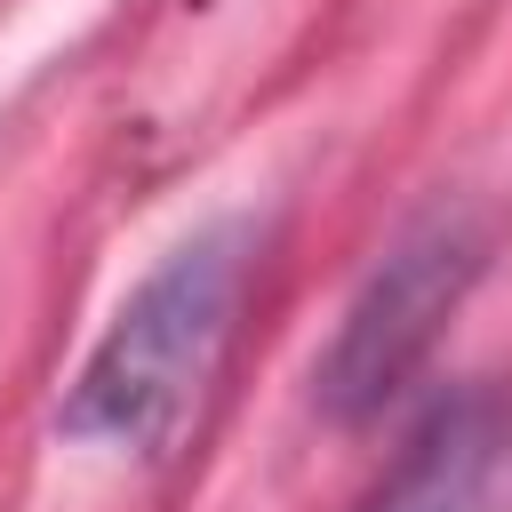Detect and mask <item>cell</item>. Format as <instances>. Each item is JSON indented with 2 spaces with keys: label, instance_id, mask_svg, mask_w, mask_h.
I'll return each instance as SVG.
<instances>
[{
  "label": "cell",
  "instance_id": "6da1fadb",
  "mask_svg": "<svg viewBox=\"0 0 512 512\" xmlns=\"http://www.w3.org/2000/svg\"><path fill=\"white\" fill-rule=\"evenodd\" d=\"M240 280H248V224H208L176 256H160V272H144V288L112 312V328L80 360L56 424L72 440H120L144 456L176 448L224 360Z\"/></svg>",
  "mask_w": 512,
  "mask_h": 512
},
{
  "label": "cell",
  "instance_id": "7a4b0ae2",
  "mask_svg": "<svg viewBox=\"0 0 512 512\" xmlns=\"http://www.w3.org/2000/svg\"><path fill=\"white\" fill-rule=\"evenodd\" d=\"M472 272H480V240H472L464 216L416 224V232L384 256V272L360 288V304L344 312V328H336V344H328V360H320V400H328V416H344V424L376 416V408L416 376V360L432 352V336H440V320L456 312V296H464Z\"/></svg>",
  "mask_w": 512,
  "mask_h": 512
},
{
  "label": "cell",
  "instance_id": "3957f363",
  "mask_svg": "<svg viewBox=\"0 0 512 512\" xmlns=\"http://www.w3.org/2000/svg\"><path fill=\"white\" fill-rule=\"evenodd\" d=\"M496 464H504V408L488 392H464L416 432V448L400 456V472L368 512H488Z\"/></svg>",
  "mask_w": 512,
  "mask_h": 512
}]
</instances>
